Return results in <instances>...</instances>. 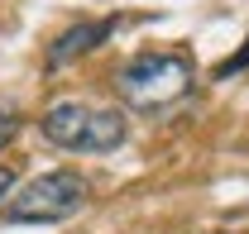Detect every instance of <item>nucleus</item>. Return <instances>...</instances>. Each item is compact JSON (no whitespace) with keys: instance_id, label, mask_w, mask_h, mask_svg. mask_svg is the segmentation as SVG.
<instances>
[{"instance_id":"1","label":"nucleus","mask_w":249,"mask_h":234,"mask_svg":"<svg viewBox=\"0 0 249 234\" xmlns=\"http://www.w3.org/2000/svg\"><path fill=\"white\" fill-rule=\"evenodd\" d=\"M196 82V67L182 53H139L115 72V96L134 110H163L182 100Z\"/></svg>"},{"instance_id":"2","label":"nucleus","mask_w":249,"mask_h":234,"mask_svg":"<svg viewBox=\"0 0 249 234\" xmlns=\"http://www.w3.org/2000/svg\"><path fill=\"white\" fill-rule=\"evenodd\" d=\"M38 124L58 148H72V153H110V148L124 144V119L115 110H96V105H82V100L53 105Z\"/></svg>"},{"instance_id":"3","label":"nucleus","mask_w":249,"mask_h":234,"mask_svg":"<svg viewBox=\"0 0 249 234\" xmlns=\"http://www.w3.org/2000/svg\"><path fill=\"white\" fill-rule=\"evenodd\" d=\"M87 205V182L77 172H43L34 177L19 196L5 201V220L10 225H53V220H67Z\"/></svg>"},{"instance_id":"4","label":"nucleus","mask_w":249,"mask_h":234,"mask_svg":"<svg viewBox=\"0 0 249 234\" xmlns=\"http://www.w3.org/2000/svg\"><path fill=\"white\" fill-rule=\"evenodd\" d=\"M115 33V19H91V24H77V29L58 33V43L48 48V62L53 67H62V62H72L77 53H91L96 43H106Z\"/></svg>"},{"instance_id":"5","label":"nucleus","mask_w":249,"mask_h":234,"mask_svg":"<svg viewBox=\"0 0 249 234\" xmlns=\"http://www.w3.org/2000/svg\"><path fill=\"white\" fill-rule=\"evenodd\" d=\"M245 67H249V38H245V48H240V53H230V58L216 67V77L225 82V77H235V72H245Z\"/></svg>"},{"instance_id":"6","label":"nucleus","mask_w":249,"mask_h":234,"mask_svg":"<svg viewBox=\"0 0 249 234\" xmlns=\"http://www.w3.org/2000/svg\"><path fill=\"white\" fill-rule=\"evenodd\" d=\"M15 134H19V115H15V110H0V148L10 144Z\"/></svg>"},{"instance_id":"7","label":"nucleus","mask_w":249,"mask_h":234,"mask_svg":"<svg viewBox=\"0 0 249 234\" xmlns=\"http://www.w3.org/2000/svg\"><path fill=\"white\" fill-rule=\"evenodd\" d=\"M10 186H15V172H10V167H0V196H10Z\"/></svg>"}]
</instances>
